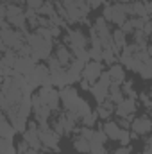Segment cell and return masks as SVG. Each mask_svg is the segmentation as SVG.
Instances as JSON below:
<instances>
[{"label": "cell", "mask_w": 152, "mask_h": 154, "mask_svg": "<svg viewBox=\"0 0 152 154\" xmlns=\"http://www.w3.org/2000/svg\"><path fill=\"white\" fill-rule=\"evenodd\" d=\"M27 43H29L31 48H32V54H31L32 59H36V61H47V59L52 56L54 41L43 39L36 31H34V32H29V36H27Z\"/></svg>", "instance_id": "6da1fadb"}, {"label": "cell", "mask_w": 152, "mask_h": 154, "mask_svg": "<svg viewBox=\"0 0 152 154\" xmlns=\"http://www.w3.org/2000/svg\"><path fill=\"white\" fill-rule=\"evenodd\" d=\"M39 138L43 143V151H52V152H59V134L54 131V127L48 122H41L39 124Z\"/></svg>", "instance_id": "7a4b0ae2"}, {"label": "cell", "mask_w": 152, "mask_h": 154, "mask_svg": "<svg viewBox=\"0 0 152 154\" xmlns=\"http://www.w3.org/2000/svg\"><path fill=\"white\" fill-rule=\"evenodd\" d=\"M109 86H111V75H109V72H102V75L100 79L91 86V95L95 97V100L99 102V104H102V102H106L108 100V97H109Z\"/></svg>", "instance_id": "3957f363"}, {"label": "cell", "mask_w": 152, "mask_h": 154, "mask_svg": "<svg viewBox=\"0 0 152 154\" xmlns=\"http://www.w3.org/2000/svg\"><path fill=\"white\" fill-rule=\"evenodd\" d=\"M65 43L72 48V52L75 54L79 50L86 48L88 43H90V38H86V34L81 31V29H68L66 31V36H65Z\"/></svg>", "instance_id": "277c9868"}, {"label": "cell", "mask_w": 152, "mask_h": 154, "mask_svg": "<svg viewBox=\"0 0 152 154\" xmlns=\"http://www.w3.org/2000/svg\"><path fill=\"white\" fill-rule=\"evenodd\" d=\"M52 108L39 97L38 93L36 95H32V115L36 118V122L41 124V122H48L50 120V116H52Z\"/></svg>", "instance_id": "5b68a950"}, {"label": "cell", "mask_w": 152, "mask_h": 154, "mask_svg": "<svg viewBox=\"0 0 152 154\" xmlns=\"http://www.w3.org/2000/svg\"><path fill=\"white\" fill-rule=\"evenodd\" d=\"M23 140L27 142V145L31 149H36L41 151L43 149V143H41V138H39V124L38 122H29L25 133H23Z\"/></svg>", "instance_id": "8992f818"}, {"label": "cell", "mask_w": 152, "mask_h": 154, "mask_svg": "<svg viewBox=\"0 0 152 154\" xmlns=\"http://www.w3.org/2000/svg\"><path fill=\"white\" fill-rule=\"evenodd\" d=\"M38 95L52 108V111H57V109H59L61 97H59V91H57L54 86H41L39 91H38Z\"/></svg>", "instance_id": "52a82bcc"}, {"label": "cell", "mask_w": 152, "mask_h": 154, "mask_svg": "<svg viewBox=\"0 0 152 154\" xmlns=\"http://www.w3.org/2000/svg\"><path fill=\"white\" fill-rule=\"evenodd\" d=\"M102 72H104L102 61H90V63H86V66H84V70H82V79H86V81L93 86V84L100 79Z\"/></svg>", "instance_id": "ba28073f"}, {"label": "cell", "mask_w": 152, "mask_h": 154, "mask_svg": "<svg viewBox=\"0 0 152 154\" xmlns=\"http://www.w3.org/2000/svg\"><path fill=\"white\" fill-rule=\"evenodd\" d=\"M131 131L138 136H147L149 133H152V118L149 115L136 116L131 124Z\"/></svg>", "instance_id": "9c48e42d"}, {"label": "cell", "mask_w": 152, "mask_h": 154, "mask_svg": "<svg viewBox=\"0 0 152 154\" xmlns=\"http://www.w3.org/2000/svg\"><path fill=\"white\" fill-rule=\"evenodd\" d=\"M59 97H61V104L65 106V109H74L75 108V104L81 100V95H79V91H77L74 86H66V88H61V91H59Z\"/></svg>", "instance_id": "30bf717a"}, {"label": "cell", "mask_w": 152, "mask_h": 154, "mask_svg": "<svg viewBox=\"0 0 152 154\" xmlns=\"http://www.w3.org/2000/svg\"><path fill=\"white\" fill-rule=\"evenodd\" d=\"M38 61L32 59L31 56H18L16 61H14V72L22 74V75H31L36 68Z\"/></svg>", "instance_id": "8fae6325"}, {"label": "cell", "mask_w": 152, "mask_h": 154, "mask_svg": "<svg viewBox=\"0 0 152 154\" xmlns=\"http://www.w3.org/2000/svg\"><path fill=\"white\" fill-rule=\"evenodd\" d=\"M138 106H136V99H129L125 97L120 104H116V109H114V115L118 118H131V116L136 113Z\"/></svg>", "instance_id": "7c38bea8"}, {"label": "cell", "mask_w": 152, "mask_h": 154, "mask_svg": "<svg viewBox=\"0 0 152 154\" xmlns=\"http://www.w3.org/2000/svg\"><path fill=\"white\" fill-rule=\"evenodd\" d=\"M54 50H56V54H54V56L59 59V63H61L65 68H68V66H70V63L75 59V56H74V52L70 50V47H66V45H63V43H59Z\"/></svg>", "instance_id": "4fadbf2b"}, {"label": "cell", "mask_w": 152, "mask_h": 154, "mask_svg": "<svg viewBox=\"0 0 152 154\" xmlns=\"http://www.w3.org/2000/svg\"><path fill=\"white\" fill-rule=\"evenodd\" d=\"M102 129H104V133L108 134V138H109V140L118 142L120 133H122V127H120V124H118V122H114V120H108V122H104V124H102Z\"/></svg>", "instance_id": "5bb4252c"}, {"label": "cell", "mask_w": 152, "mask_h": 154, "mask_svg": "<svg viewBox=\"0 0 152 154\" xmlns=\"http://www.w3.org/2000/svg\"><path fill=\"white\" fill-rule=\"evenodd\" d=\"M125 66L123 65H118V63H114V65H111L109 66V75H111V82H114V84H123L125 82V70H123Z\"/></svg>", "instance_id": "9a60e30c"}, {"label": "cell", "mask_w": 152, "mask_h": 154, "mask_svg": "<svg viewBox=\"0 0 152 154\" xmlns=\"http://www.w3.org/2000/svg\"><path fill=\"white\" fill-rule=\"evenodd\" d=\"M114 109H116V104H114V102H111V100L108 99L106 102L99 104V108H97L95 111H97L99 118H102V120H108V118H109V116L114 113Z\"/></svg>", "instance_id": "2e32d148"}, {"label": "cell", "mask_w": 152, "mask_h": 154, "mask_svg": "<svg viewBox=\"0 0 152 154\" xmlns=\"http://www.w3.org/2000/svg\"><path fill=\"white\" fill-rule=\"evenodd\" d=\"M70 111H72V113H74V115H75L77 118H79V120H82V118H84L86 115H90V113H91L93 109L90 108V104H88V100H84V99H81V100H79V102L75 104V108H74V109H70Z\"/></svg>", "instance_id": "e0dca14e"}, {"label": "cell", "mask_w": 152, "mask_h": 154, "mask_svg": "<svg viewBox=\"0 0 152 154\" xmlns=\"http://www.w3.org/2000/svg\"><path fill=\"white\" fill-rule=\"evenodd\" d=\"M14 133H16V129L13 127V124L9 122V118L4 115V118L0 120V134H2V138L13 140V138H14Z\"/></svg>", "instance_id": "ac0fdd59"}, {"label": "cell", "mask_w": 152, "mask_h": 154, "mask_svg": "<svg viewBox=\"0 0 152 154\" xmlns=\"http://www.w3.org/2000/svg\"><path fill=\"white\" fill-rule=\"evenodd\" d=\"M127 45V34L118 27V29H114L113 31V47L114 50H116V54L120 52V48H123Z\"/></svg>", "instance_id": "d6986e66"}, {"label": "cell", "mask_w": 152, "mask_h": 154, "mask_svg": "<svg viewBox=\"0 0 152 154\" xmlns=\"http://www.w3.org/2000/svg\"><path fill=\"white\" fill-rule=\"evenodd\" d=\"M72 145H74V149H75L77 152H81V154H90V149H91V142L86 140V138H82V136H79V134L74 138Z\"/></svg>", "instance_id": "ffe728a7"}, {"label": "cell", "mask_w": 152, "mask_h": 154, "mask_svg": "<svg viewBox=\"0 0 152 154\" xmlns=\"http://www.w3.org/2000/svg\"><path fill=\"white\" fill-rule=\"evenodd\" d=\"M111 102L114 104H120L123 99H125V95H123V91H122V86L120 84H114L111 82V86H109V97H108Z\"/></svg>", "instance_id": "44dd1931"}, {"label": "cell", "mask_w": 152, "mask_h": 154, "mask_svg": "<svg viewBox=\"0 0 152 154\" xmlns=\"http://www.w3.org/2000/svg\"><path fill=\"white\" fill-rule=\"evenodd\" d=\"M57 11H56V0H45V4H43V7L38 11L39 16H45V18H50V16H54Z\"/></svg>", "instance_id": "7402d4cb"}, {"label": "cell", "mask_w": 152, "mask_h": 154, "mask_svg": "<svg viewBox=\"0 0 152 154\" xmlns=\"http://www.w3.org/2000/svg\"><path fill=\"white\" fill-rule=\"evenodd\" d=\"M116 50H114V47H104L102 48V61L104 63H108L109 66L114 65V59H116Z\"/></svg>", "instance_id": "603a6c76"}, {"label": "cell", "mask_w": 152, "mask_h": 154, "mask_svg": "<svg viewBox=\"0 0 152 154\" xmlns=\"http://www.w3.org/2000/svg\"><path fill=\"white\" fill-rule=\"evenodd\" d=\"M0 154H18V149H14V142L9 138H2L0 142Z\"/></svg>", "instance_id": "cb8c5ba5"}, {"label": "cell", "mask_w": 152, "mask_h": 154, "mask_svg": "<svg viewBox=\"0 0 152 154\" xmlns=\"http://www.w3.org/2000/svg\"><path fill=\"white\" fill-rule=\"evenodd\" d=\"M132 16H138V18H149L147 5H145L143 2H132Z\"/></svg>", "instance_id": "d4e9b609"}, {"label": "cell", "mask_w": 152, "mask_h": 154, "mask_svg": "<svg viewBox=\"0 0 152 154\" xmlns=\"http://www.w3.org/2000/svg\"><path fill=\"white\" fill-rule=\"evenodd\" d=\"M122 91H123V95L129 97V99H138L136 91L132 90V81H125V82L122 84Z\"/></svg>", "instance_id": "484cf974"}, {"label": "cell", "mask_w": 152, "mask_h": 154, "mask_svg": "<svg viewBox=\"0 0 152 154\" xmlns=\"http://www.w3.org/2000/svg\"><path fill=\"white\" fill-rule=\"evenodd\" d=\"M97 120H99V115H97V111H91L90 115H86L84 118H82V120H81V124H82V125H86V127H95Z\"/></svg>", "instance_id": "4316f807"}, {"label": "cell", "mask_w": 152, "mask_h": 154, "mask_svg": "<svg viewBox=\"0 0 152 154\" xmlns=\"http://www.w3.org/2000/svg\"><path fill=\"white\" fill-rule=\"evenodd\" d=\"M138 74L143 77V79H152V57L149 61L143 63V66H141V70H140Z\"/></svg>", "instance_id": "83f0119b"}, {"label": "cell", "mask_w": 152, "mask_h": 154, "mask_svg": "<svg viewBox=\"0 0 152 154\" xmlns=\"http://www.w3.org/2000/svg\"><path fill=\"white\" fill-rule=\"evenodd\" d=\"M90 154H108V151H106V143H100V142H91Z\"/></svg>", "instance_id": "f1b7e54d"}, {"label": "cell", "mask_w": 152, "mask_h": 154, "mask_svg": "<svg viewBox=\"0 0 152 154\" xmlns=\"http://www.w3.org/2000/svg\"><path fill=\"white\" fill-rule=\"evenodd\" d=\"M108 140H109V138H108V134L104 133V129H102V127H100V129H95L91 142H100V143H106Z\"/></svg>", "instance_id": "f546056e"}, {"label": "cell", "mask_w": 152, "mask_h": 154, "mask_svg": "<svg viewBox=\"0 0 152 154\" xmlns=\"http://www.w3.org/2000/svg\"><path fill=\"white\" fill-rule=\"evenodd\" d=\"M131 140H132V133H129V129H122L120 138H118V143L120 145H129Z\"/></svg>", "instance_id": "4dcf8cb0"}, {"label": "cell", "mask_w": 152, "mask_h": 154, "mask_svg": "<svg viewBox=\"0 0 152 154\" xmlns=\"http://www.w3.org/2000/svg\"><path fill=\"white\" fill-rule=\"evenodd\" d=\"M93 133H95V129H93V127H86V125H82V127L77 131L79 136H82V138H86V140H90V142H91V138H93Z\"/></svg>", "instance_id": "1f68e13d"}, {"label": "cell", "mask_w": 152, "mask_h": 154, "mask_svg": "<svg viewBox=\"0 0 152 154\" xmlns=\"http://www.w3.org/2000/svg\"><path fill=\"white\" fill-rule=\"evenodd\" d=\"M132 25H134V31H143L145 23L149 22V18H138V16H132Z\"/></svg>", "instance_id": "d6a6232c"}, {"label": "cell", "mask_w": 152, "mask_h": 154, "mask_svg": "<svg viewBox=\"0 0 152 154\" xmlns=\"http://www.w3.org/2000/svg\"><path fill=\"white\" fill-rule=\"evenodd\" d=\"M43 4H45V0H27V2H25V5H27L29 9H34V11H39V9L43 7Z\"/></svg>", "instance_id": "836d02e7"}, {"label": "cell", "mask_w": 152, "mask_h": 154, "mask_svg": "<svg viewBox=\"0 0 152 154\" xmlns=\"http://www.w3.org/2000/svg\"><path fill=\"white\" fill-rule=\"evenodd\" d=\"M120 29H122L125 34H132V32H134V25H132V20H127V22H125V23H123Z\"/></svg>", "instance_id": "e575fe53"}, {"label": "cell", "mask_w": 152, "mask_h": 154, "mask_svg": "<svg viewBox=\"0 0 152 154\" xmlns=\"http://www.w3.org/2000/svg\"><path fill=\"white\" fill-rule=\"evenodd\" d=\"M141 154H152V138H145V145Z\"/></svg>", "instance_id": "d590c367"}, {"label": "cell", "mask_w": 152, "mask_h": 154, "mask_svg": "<svg viewBox=\"0 0 152 154\" xmlns=\"http://www.w3.org/2000/svg\"><path fill=\"white\" fill-rule=\"evenodd\" d=\"M113 154H132L131 152V145H120L118 149H114Z\"/></svg>", "instance_id": "8d00e7d4"}, {"label": "cell", "mask_w": 152, "mask_h": 154, "mask_svg": "<svg viewBox=\"0 0 152 154\" xmlns=\"http://www.w3.org/2000/svg\"><path fill=\"white\" fill-rule=\"evenodd\" d=\"M118 124H120V127H122V129H131L132 120H131V118H118Z\"/></svg>", "instance_id": "74e56055"}, {"label": "cell", "mask_w": 152, "mask_h": 154, "mask_svg": "<svg viewBox=\"0 0 152 154\" xmlns=\"http://www.w3.org/2000/svg\"><path fill=\"white\" fill-rule=\"evenodd\" d=\"M86 2L90 4V7H91V9H97V7L104 5V0H86Z\"/></svg>", "instance_id": "f35d334b"}, {"label": "cell", "mask_w": 152, "mask_h": 154, "mask_svg": "<svg viewBox=\"0 0 152 154\" xmlns=\"http://www.w3.org/2000/svg\"><path fill=\"white\" fill-rule=\"evenodd\" d=\"M22 154H41V152H39V151H36V149H31V147H29L25 152H22Z\"/></svg>", "instance_id": "ab89813d"}, {"label": "cell", "mask_w": 152, "mask_h": 154, "mask_svg": "<svg viewBox=\"0 0 152 154\" xmlns=\"http://www.w3.org/2000/svg\"><path fill=\"white\" fill-rule=\"evenodd\" d=\"M116 2H120V4H132L134 0H116Z\"/></svg>", "instance_id": "60d3db41"}, {"label": "cell", "mask_w": 152, "mask_h": 154, "mask_svg": "<svg viewBox=\"0 0 152 154\" xmlns=\"http://www.w3.org/2000/svg\"><path fill=\"white\" fill-rule=\"evenodd\" d=\"M61 2H65V4H74V2H81V0H61Z\"/></svg>", "instance_id": "b9f144b4"}, {"label": "cell", "mask_w": 152, "mask_h": 154, "mask_svg": "<svg viewBox=\"0 0 152 154\" xmlns=\"http://www.w3.org/2000/svg\"><path fill=\"white\" fill-rule=\"evenodd\" d=\"M149 39H150V41H152V34H150V36H149Z\"/></svg>", "instance_id": "7bdbcfd3"}]
</instances>
